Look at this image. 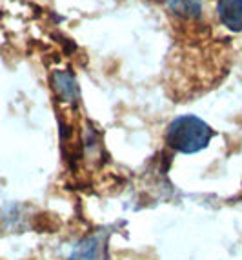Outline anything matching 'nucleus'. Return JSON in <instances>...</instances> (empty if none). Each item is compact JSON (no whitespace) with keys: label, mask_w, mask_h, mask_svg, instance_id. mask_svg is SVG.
Instances as JSON below:
<instances>
[{"label":"nucleus","mask_w":242,"mask_h":260,"mask_svg":"<svg viewBox=\"0 0 242 260\" xmlns=\"http://www.w3.org/2000/svg\"><path fill=\"white\" fill-rule=\"evenodd\" d=\"M215 131L197 115H178L166 129V144L182 155H195L207 148Z\"/></svg>","instance_id":"1"},{"label":"nucleus","mask_w":242,"mask_h":260,"mask_svg":"<svg viewBox=\"0 0 242 260\" xmlns=\"http://www.w3.org/2000/svg\"><path fill=\"white\" fill-rule=\"evenodd\" d=\"M51 84L56 96L66 104H78L80 100V89H78L77 78L71 71H55L51 75Z\"/></svg>","instance_id":"2"},{"label":"nucleus","mask_w":242,"mask_h":260,"mask_svg":"<svg viewBox=\"0 0 242 260\" xmlns=\"http://www.w3.org/2000/svg\"><path fill=\"white\" fill-rule=\"evenodd\" d=\"M217 17L228 31L242 33V0H219Z\"/></svg>","instance_id":"3"},{"label":"nucleus","mask_w":242,"mask_h":260,"mask_svg":"<svg viewBox=\"0 0 242 260\" xmlns=\"http://www.w3.org/2000/svg\"><path fill=\"white\" fill-rule=\"evenodd\" d=\"M100 247V235H91L75 246L69 260H97Z\"/></svg>","instance_id":"4"},{"label":"nucleus","mask_w":242,"mask_h":260,"mask_svg":"<svg viewBox=\"0 0 242 260\" xmlns=\"http://www.w3.org/2000/svg\"><path fill=\"white\" fill-rule=\"evenodd\" d=\"M173 13L182 18H199L202 13V0H164Z\"/></svg>","instance_id":"5"}]
</instances>
